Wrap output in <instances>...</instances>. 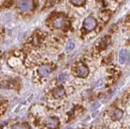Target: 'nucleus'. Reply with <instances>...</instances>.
I'll use <instances>...</instances> for the list:
<instances>
[{"instance_id": "nucleus-1", "label": "nucleus", "mask_w": 130, "mask_h": 129, "mask_svg": "<svg viewBox=\"0 0 130 129\" xmlns=\"http://www.w3.org/2000/svg\"><path fill=\"white\" fill-rule=\"evenodd\" d=\"M18 6L20 10L24 11H28L34 8V3L32 0H20Z\"/></svg>"}, {"instance_id": "nucleus-2", "label": "nucleus", "mask_w": 130, "mask_h": 129, "mask_svg": "<svg viewBox=\"0 0 130 129\" xmlns=\"http://www.w3.org/2000/svg\"><path fill=\"white\" fill-rule=\"evenodd\" d=\"M96 25H97L96 20L93 17H91V16L90 17H87L84 21V23H83L84 28L88 31H91L93 29H94Z\"/></svg>"}, {"instance_id": "nucleus-3", "label": "nucleus", "mask_w": 130, "mask_h": 129, "mask_svg": "<svg viewBox=\"0 0 130 129\" xmlns=\"http://www.w3.org/2000/svg\"><path fill=\"white\" fill-rule=\"evenodd\" d=\"M46 126L51 129H55L59 126V119L55 117H50L45 120Z\"/></svg>"}, {"instance_id": "nucleus-4", "label": "nucleus", "mask_w": 130, "mask_h": 129, "mask_svg": "<svg viewBox=\"0 0 130 129\" xmlns=\"http://www.w3.org/2000/svg\"><path fill=\"white\" fill-rule=\"evenodd\" d=\"M89 71L88 69V67L82 63H80L76 68V74L80 77H86L89 75Z\"/></svg>"}, {"instance_id": "nucleus-5", "label": "nucleus", "mask_w": 130, "mask_h": 129, "mask_svg": "<svg viewBox=\"0 0 130 129\" xmlns=\"http://www.w3.org/2000/svg\"><path fill=\"white\" fill-rule=\"evenodd\" d=\"M66 25V22H65V20L63 17H58L54 20L53 21V25L55 28V29H62Z\"/></svg>"}, {"instance_id": "nucleus-6", "label": "nucleus", "mask_w": 130, "mask_h": 129, "mask_svg": "<svg viewBox=\"0 0 130 129\" xmlns=\"http://www.w3.org/2000/svg\"><path fill=\"white\" fill-rule=\"evenodd\" d=\"M38 72L42 76H47L51 74V67L48 65H42L39 67Z\"/></svg>"}, {"instance_id": "nucleus-7", "label": "nucleus", "mask_w": 130, "mask_h": 129, "mask_svg": "<svg viewBox=\"0 0 130 129\" xmlns=\"http://www.w3.org/2000/svg\"><path fill=\"white\" fill-rule=\"evenodd\" d=\"M64 94H65V91L62 87H57L55 88L54 91H53V95H54V97L56 98H62L64 95Z\"/></svg>"}, {"instance_id": "nucleus-8", "label": "nucleus", "mask_w": 130, "mask_h": 129, "mask_svg": "<svg viewBox=\"0 0 130 129\" xmlns=\"http://www.w3.org/2000/svg\"><path fill=\"white\" fill-rule=\"evenodd\" d=\"M128 57V52L126 50L123 49L120 51L119 54V62L121 64H124L126 62V59H127Z\"/></svg>"}, {"instance_id": "nucleus-9", "label": "nucleus", "mask_w": 130, "mask_h": 129, "mask_svg": "<svg viewBox=\"0 0 130 129\" xmlns=\"http://www.w3.org/2000/svg\"><path fill=\"white\" fill-rule=\"evenodd\" d=\"M122 116H123V111L119 109H116L111 113V118L114 120H119L122 118Z\"/></svg>"}, {"instance_id": "nucleus-10", "label": "nucleus", "mask_w": 130, "mask_h": 129, "mask_svg": "<svg viewBox=\"0 0 130 129\" xmlns=\"http://www.w3.org/2000/svg\"><path fill=\"white\" fill-rule=\"evenodd\" d=\"M86 0H71V3L75 6H82L84 5Z\"/></svg>"}, {"instance_id": "nucleus-11", "label": "nucleus", "mask_w": 130, "mask_h": 129, "mask_svg": "<svg viewBox=\"0 0 130 129\" xmlns=\"http://www.w3.org/2000/svg\"><path fill=\"white\" fill-rule=\"evenodd\" d=\"M74 46H75L74 42H72V41H69V42H68V44H67V46H66V50H67L68 51H70V50H72L74 49Z\"/></svg>"}, {"instance_id": "nucleus-12", "label": "nucleus", "mask_w": 130, "mask_h": 129, "mask_svg": "<svg viewBox=\"0 0 130 129\" xmlns=\"http://www.w3.org/2000/svg\"><path fill=\"white\" fill-rule=\"evenodd\" d=\"M67 79H68V75H67V74H65V73L60 74V75L58 76V80H59V82H64Z\"/></svg>"}, {"instance_id": "nucleus-13", "label": "nucleus", "mask_w": 130, "mask_h": 129, "mask_svg": "<svg viewBox=\"0 0 130 129\" xmlns=\"http://www.w3.org/2000/svg\"><path fill=\"white\" fill-rule=\"evenodd\" d=\"M11 129H25L24 125L21 123H18V124H15L11 127Z\"/></svg>"}, {"instance_id": "nucleus-14", "label": "nucleus", "mask_w": 130, "mask_h": 129, "mask_svg": "<svg viewBox=\"0 0 130 129\" xmlns=\"http://www.w3.org/2000/svg\"><path fill=\"white\" fill-rule=\"evenodd\" d=\"M103 84H104L103 80H99V81H98V82L96 83L95 87H96V88H101V87H103Z\"/></svg>"}, {"instance_id": "nucleus-15", "label": "nucleus", "mask_w": 130, "mask_h": 129, "mask_svg": "<svg viewBox=\"0 0 130 129\" xmlns=\"http://www.w3.org/2000/svg\"><path fill=\"white\" fill-rule=\"evenodd\" d=\"M99 106H100V104H99V103H95V104L92 106V110H94V109L96 110V109H97V108H99Z\"/></svg>"}, {"instance_id": "nucleus-16", "label": "nucleus", "mask_w": 130, "mask_h": 129, "mask_svg": "<svg viewBox=\"0 0 130 129\" xmlns=\"http://www.w3.org/2000/svg\"><path fill=\"white\" fill-rule=\"evenodd\" d=\"M128 61H129V64H130V56H129V58H128Z\"/></svg>"}, {"instance_id": "nucleus-17", "label": "nucleus", "mask_w": 130, "mask_h": 129, "mask_svg": "<svg viewBox=\"0 0 130 129\" xmlns=\"http://www.w3.org/2000/svg\"><path fill=\"white\" fill-rule=\"evenodd\" d=\"M68 129H73V128H68Z\"/></svg>"}]
</instances>
